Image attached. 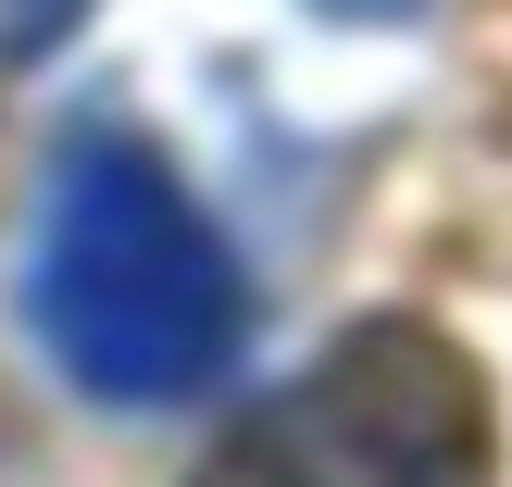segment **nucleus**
<instances>
[{"mask_svg": "<svg viewBox=\"0 0 512 487\" xmlns=\"http://www.w3.org/2000/svg\"><path fill=\"white\" fill-rule=\"evenodd\" d=\"M25 325L88 400L163 413L200 400L250 338V275L213 238L188 188L138 138H75L38 200V263H25Z\"/></svg>", "mask_w": 512, "mask_h": 487, "instance_id": "f257e3e1", "label": "nucleus"}, {"mask_svg": "<svg viewBox=\"0 0 512 487\" xmlns=\"http://www.w3.org/2000/svg\"><path fill=\"white\" fill-rule=\"evenodd\" d=\"M488 475H500V413L463 338L375 313L325 338L275 400H250L188 487H488Z\"/></svg>", "mask_w": 512, "mask_h": 487, "instance_id": "f03ea898", "label": "nucleus"}, {"mask_svg": "<svg viewBox=\"0 0 512 487\" xmlns=\"http://www.w3.org/2000/svg\"><path fill=\"white\" fill-rule=\"evenodd\" d=\"M75 13L88 0H0V63H38L50 38H75Z\"/></svg>", "mask_w": 512, "mask_h": 487, "instance_id": "7ed1b4c3", "label": "nucleus"}, {"mask_svg": "<svg viewBox=\"0 0 512 487\" xmlns=\"http://www.w3.org/2000/svg\"><path fill=\"white\" fill-rule=\"evenodd\" d=\"M313 13H338V25H400V13H425V0H313Z\"/></svg>", "mask_w": 512, "mask_h": 487, "instance_id": "20e7f679", "label": "nucleus"}]
</instances>
